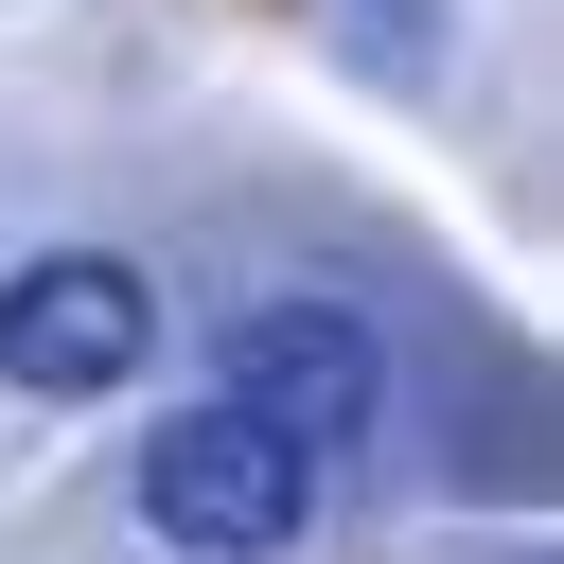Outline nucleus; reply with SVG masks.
I'll list each match as a JSON object with an SVG mask.
<instances>
[{
    "instance_id": "f257e3e1",
    "label": "nucleus",
    "mask_w": 564,
    "mask_h": 564,
    "mask_svg": "<svg viewBox=\"0 0 564 564\" xmlns=\"http://www.w3.org/2000/svg\"><path fill=\"white\" fill-rule=\"evenodd\" d=\"M317 494H335V458H300L264 405H176L159 441H141V529L159 546H194V564H282L300 529H317Z\"/></svg>"
},
{
    "instance_id": "f03ea898",
    "label": "nucleus",
    "mask_w": 564,
    "mask_h": 564,
    "mask_svg": "<svg viewBox=\"0 0 564 564\" xmlns=\"http://www.w3.org/2000/svg\"><path fill=\"white\" fill-rule=\"evenodd\" d=\"M212 370H229V405H264L300 458H370V423H388V335H370L352 300H317V282H247V300L212 317Z\"/></svg>"
},
{
    "instance_id": "7ed1b4c3",
    "label": "nucleus",
    "mask_w": 564,
    "mask_h": 564,
    "mask_svg": "<svg viewBox=\"0 0 564 564\" xmlns=\"http://www.w3.org/2000/svg\"><path fill=\"white\" fill-rule=\"evenodd\" d=\"M159 282L123 264V247H18L0 264V388L18 405H106V388H141L159 370Z\"/></svg>"
},
{
    "instance_id": "20e7f679",
    "label": "nucleus",
    "mask_w": 564,
    "mask_h": 564,
    "mask_svg": "<svg viewBox=\"0 0 564 564\" xmlns=\"http://www.w3.org/2000/svg\"><path fill=\"white\" fill-rule=\"evenodd\" d=\"M335 35H352V70H370V88H423V70H441V35H458V0H335Z\"/></svg>"
}]
</instances>
